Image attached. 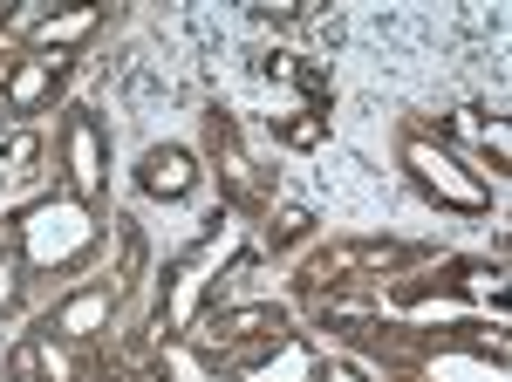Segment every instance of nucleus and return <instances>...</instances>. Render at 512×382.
<instances>
[{
  "mask_svg": "<svg viewBox=\"0 0 512 382\" xmlns=\"http://www.w3.org/2000/svg\"><path fill=\"white\" fill-rule=\"evenodd\" d=\"M144 191L185 198V191H192V157H185V151H151V157H144Z\"/></svg>",
  "mask_w": 512,
  "mask_h": 382,
  "instance_id": "f03ea898",
  "label": "nucleus"
},
{
  "mask_svg": "<svg viewBox=\"0 0 512 382\" xmlns=\"http://www.w3.org/2000/svg\"><path fill=\"white\" fill-rule=\"evenodd\" d=\"M287 144H321V123H287Z\"/></svg>",
  "mask_w": 512,
  "mask_h": 382,
  "instance_id": "6e6552de",
  "label": "nucleus"
},
{
  "mask_svg": "<svg viewBox=\"0 0 512 382\" xmlns=\"http://www.w3.org/2000/svg\"><path fill=\"white\" fill-rule=\"evenodd\" d=\"M48 89H55V62H28V69H14V76H7V96H14L21 110H28V103H41Z\"/></svg>",
  "mask_w": 512,
  "mask_h": 382,
  "instance_id": "7ed1b4c3",
  "label": "nucleus"
},
{
  "mask_svg": "<svg viewBox=\"0 0 512 382\" xmlns=\"http://www.w3.org/2000/svg\"><path fill=\"white\" fill-rule=\"evenodd\" d=\"M410 164H417V178H424L431 191H444L451 205H465V212H478V205H485V185H465V178H458V164H451L444 151H431L424 137H410Z\"/></svg>",
  "mask_w": 512,
  "mask_h": 382,
  "instance_id": "f257e3e1",
  "label": "nucleus"
},
{
  "mask_svg": "<svg viewBox=\"0 0 512 382\" xmlns=\"http://www.w3.org/2000/svg\"><path fill=\"white\" fill-rule=\"evenodd\" d=\"M301 232H308V212H280V219H274V239H280V246H287V239H301Z\"/></svg>",
  "mask_w": 512,
  "mask_h": 382,
  "instance_id": "0eeeda50",
  "label": "nucleus"
},
{
  "mask_svg": "<svg viewBox=\"0 0 512 382\" xmlns=\"http://www.w3.org/2000/svg\"><path fill=\"white\" fill-rule=\"evenodd\" d=\"M89 28H96V7H76V14H62V21H48V28H41V41H48V48H55V41H82Z\"/></svg>",
  "mask_w": 512,
  "mask_h": 382,
  "instance_id": "423d86ee",
  "label": "nucleus"
},
{
  "mask_svg": "<svg viewBox=\"0 0 512 382\" xmlns=\"http://www.w3.org/2000/svg\"><path fill=\"white\" fill-rule=\"evenodd\" d=\"M7 301H14V280H7V273H0V307H7Z\"/></svg>",
  "mask_w": 512,
  "mask_h": 382,
  "instance_id": "1a4fd4ad",
  "label": "nucleus"
},
{
  "mask_svg": "<svg viewBox=\"0 0 512 382\" xmlns=\"http://www.w3.org/2000/svg\"><path fill=\"white\" fill-rule=\"evenodd\" d=\"M103 314H110V294H82V301H69L55 314V328H62V335H89Z\"/></svg>",
  "mask_w": 512,
  "mask_h": 382,
  "instance_id": "39448f33",
  "label": "nucleus"
},
{
  "mask_svg": "<svg viewBox=\"0 0 512 382\" xmlns=\"http://www.w3.org/2000/svg\"><path fill=\"white\" fill-rule=\"evenodd\" d=\"M69 151H76V185L96 191V185H103V157H96V130H89V123L69 130Z\"/></svg>",
  "mask_w": 512,
  "mask_h": 382,
  "instance_id": "20e7f679",
  "label": "nucleus"
}]
</instances>
